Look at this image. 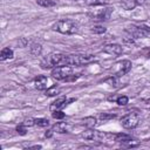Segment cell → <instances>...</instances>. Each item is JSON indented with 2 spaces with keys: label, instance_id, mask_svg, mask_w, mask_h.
<instances>
[{
  "label": "cell",
  "instance_id": "8",
  "mask_svg": "<svg viewBox=\"0 0 150 150\" xmlns=\"http://www.w3.org/2000/svg\"><path fill=\"white\" fill-rule=\"evenodd\" d=\"M112 13V8L110 7H107V8H103V9H97L93 13H89V16L93 18L94 20H108L110 18Z\"/></svg>",
  "mask_w": 150,
  "mask_h": 150
},
{
  "label": "cell",
  "instance_id": "7",
  "mask_svg": "<svg viewBox=\"0 0 150 150\" xmlns=\"http://www.w3.org/2000/svg\"><path fill=\"white\" fill-rule=\"evenodd\" d=\"M130 34L134 38H146L148 35H150V27L145 26V25H141V26H134L131 27V29H129Z\"/></svg>",
  "mask_w": 150,
  "mask_h": 150
},
{
  "label": "cell",
  "instance_id": "26",
  "mask_svg": "<svg viewBox=\"0 0 150 150\" xmlns=\"http://www.w3.org/2000/svg\"><path fill=\"white\" fill-rule=\"evenodd\" d=\"M105 30L107 29L103 26H95V27H93V32L96 33V34H103V33H105Z\"/></svg>",
  "mask_w": 150,
  "mask_h": 150
},
{
  "label": "cell",
  "instance_id": "29",
  "mask_svg": "<svg viewBox=\"0 0 150 150\" xmlns=\"http://www.w3.org/2000/svg\"><path fill=\"white\" fill-rule=\"evenodd\" d=\"M53 134H54V130H53V129H49V130H47V131H46L45 136H46L47 138H50V137L53 136Z\"/></svg>",
  "mask_w": 150,
  "mask_h": 150
},
{
  "label": "cell",
  "instance_id": "31",
  "mask_svg": "<svg viewBox=\"0 0 150 150\" xmlns=\"http://www.w3.org/2000/svg\"><path fill=\"white\" fill-rule=\"evenodd\" d=\"M42 146L41 145H33V146H29V149H41Z\"/></svg>",
  "mask_w": 150,
  "mask_h": 150
},
{
  "label": "cell",
  "instance_id": "15",
  "mask_svg": "<svg viewBox=\"0 0 150 150\" xmlns=\"http://www.w3.org/2000/svg\"><path fill=\"white\" fill-rule=\"evenodd\" d=\"M115 141L116 142H122V143H129L130 145H132L131 143H132L134 139H131V137L125 135V134H118V135L115 136Z\"/></svg>",
  "mask_w": 150,
  "mask_h": 150
},
{
  "label": "cell",
  "instance_id": "30",
  "mask_svg": "<svg viewBox=\"0 0 150 150\" xmlns=\"http://www.w3.org/2000/svg\"><path fill=\"white\" fill-rule=\"evenodd\" d=\"M148 0H136V2H137V5H143V4H145Z\"/></svg>",
  "mask_w": 150,
  "mask_h": 150
},
{
  "label": "cell",
  "instance_id": "11",
  "mask_svg": "<svg viewBox=\"0 0 150 150\" xmlns=\"http://www.w3.org/2000/svg\"><path fill=\"white\" fill-rule=\"evenodd\" d=\"M103 52L110 55H121L123 52V48L117 43H111V45H107L103 48Z\"/></svg>",
  "mask_w": 150,
  "mask_h": 150
},
{
  "label": "cell",
  "instance_id": "24",
  "mask_svg": "<svg viewBox=\"0 0 150 150\" xmlns=\"http://www.w3.org/2000/svg\"><path fill=\"white\" fill-rule=\"evenodd\" d=\"M52 116H53V118H55V120H62V118L64 117V112H62L61 110H56V111H53Z\"/></svg>",
  "mask_w": 150,
  "mask_h": 150
},
{
  "label": "cell",
  "instance_id": "25",
  "mask_svg": "<svg viewBox=\"0 0 150 150\" xmlns=\"http://www.w3.org/2000/svg\"><path fill=\"white\" fill-rule=\"evenodd\" d=\"M26 128H27V127H26L25 124H20V125H18V127H16V132H18L19 135H22V136H23V135H26V134H27Z\"/></svg>",
  "mask_w": 150,
  "mask_h": 150
},
{
  "label": "cell",
  "instance_id": "22",
  "mask_svg": "<svg viewBox=\"0 0 150 150\" xmlns=\"http://www.w3.org/2000/svg\"><path fill=\"white\" fill-rule=\"evenodd\" d=\"M35 125H38V127H48L49 121L47 118H35Z\"/></svg>",
  "mask_w": 150,
  "mask_h": 150
},
{
  "label": "cell",
  "instance_id": "19",
  "mask_svg": "<svg viewBox=\"0 0 150 150\" xmlns=\"http://www.w3.org/2000/svg\"><path fill=\"white\" fill-rule=\"evenodd\" d=\"M36 4L42 7H54L56 5L54 0H36Z\"/></svg>",
  "mask_w": 150,
  "mask_h": 150
},
{
  "label": "cell",
  "instance_id": "17",
  "mask_svg": "<svg viewBox=\"0 0 150 150\" xmlns=\"http://www.w3.org/2000/svg\"><path fill=\"white\" fill-rule=\"evenodd\" d=\"M83 124L87 127V128H94L95 124H96V118L93 117V116H89V117H86L83 120Z\"/></svg>",
  "mask_w": 150,
  "mask_h": 150
},
{
  "label": "cell",
  "instance_id": "1",
  "mask_svg": "<svg viewBox=\"0 0 150 150\" xmlns=\"http://www.w3.org/2000/svg\"><path fill=\"white\" fill-rule=\"evenodd\" d=\"M52 28L61 34H75L79 30L77 23L69 19H63V20L56 21Z\"/></svg>",
  "mask_w": 150,
  "mask_h": 150
},
{
  "label": "cell",
  "instance_id": "27",
  "mask_svg": "<svg viewBox=\"0 0 150 150\" xmlns=\"http://www.w3.org/2000/svg\"><path fill=\"white\" fill-rule=\"evenodd\" d=\"M114 117H115V115H114V114H108V112H103V114H101V115H100V120H102V121L111 120V118H114Z\"/></svg>",
  "mask_w": 150,
  "mask_h": 150
},
{
  "label": "cell",
  "instance_id": "10",
  "mask_svg": "<svg viewBox=\"0 0 150 150\" xmlns=\"http://www.w3.org/2000/svg\"><path fill=\"white\" fill-rule=\"evenodd\" d=\"M131 62L129 60H123L118 63V70L115 73V76H122V75H125L127 73H129V70L131 69Z\"/></svg>",
  "mask_w": 150,
  "mask_h": 150
},
{
  "label": "cell",
  "instance_id": "3",
  "mask_svg": "<svg viewBox=\"0 0 150 150\" xmlns=\"http://www.w3.org/2000/svg\"><path fill=\"white\" fill-rule=\"evenodd\" d=\"M64 60H66V55H63V54H59V53L50 54V55L46 56V57L41 61V68H42V69L55 68V67H57V66L64 64Z\"/></svg>",
  "mask_w": 150,
  "mask_h": 150
},
{
  "label": "cell",
  "instance_id": "13",
  "mask_svg": "<svg viewBox=\"0 0 150 150\" xmlns=\"http://www.w3.org/2000/svg\"><path fill=\"white\" fill-rule=\"evenodd\" d=\"M52 129L54 130V132L63 134V132L67 131V123H64V122H57V123H55L52 127Z\"/></svg>",
  "mask_w": 150,
  "mask_h": 150
},
{
  "label": "cell",
  "instance_id": "14",
  "mask_svg": "<svg viewBox=\"0 0 150 150\" xmlns=\"http://www.w3.org/2000/svg\"><path fill=\"white\" fill-rule=\"evenodd\" d=\"M13 55H14V53L11 48H4L0 53V60L5 61V60H8V59H12Z\"/></svg>",
  "mask_w": 150,
  "mask_h": 150
},
{
  "label": "cell",
  "instance_id": "9",
  "mask_svg": "<svg viewBox=\"0 0 150 150\" xmlns=\"http://www.w3.org/2000/svg\"><path fill=\"white\" fill-rule=\"evenodd\" d=\"M74 101H75V98H70V100H67L66 97H60V98H57L56 101H54V102L50 104L49 109H50V111L61 110L63 107H66L67 104H69L70 102H74Z\"/></svg>",
  "mask_w": 150,
  "mask_h": 150
},
{
  "label": "cell",
  "instance_id": "5",
  "mask_svg": "<svg viewBox=\"0 0 150 150\" xmlns=\"http://www.w3.org/2000/svg\"><path fill=\"white\" fill-rule=\"evenodd\" d=\"M138 123H139V115L137 112L129 111L121 118V124L125 129H134L138 125Z\"/></svg>",
  "mask_w": 150,
  "mask_h": 150
},
{
  "label": "cell",
  "instance_id": "18",
  "mask_svg": "<svg viewBox=\"0 0 150 150\" xmlns=\"http://www.w3.org/2000/svg\"><path fill=\"white\" fill-rule=\"evenodd\" d=\"M109 0H84V2L88 6H101V5H105L108 4Z\"/></svg>",
  "mask_w": 150,
  "mask_h": 150
},
{
  "label": "cell",
  "instance_id": "23",
  "mask_svg": "<svg viewBox=\"0 0 150 150\" xmlns=\"http://www.w3.org/2000/svg\"><path fill=\"white\" fill-rule=\"evenodd\" d=\"M59 88L56 87V86H53L52 88H49V89H47L46 90V95L47 96H55V95H57L59 94Z\"/></svg>",
  "mask_w": 150,
  "mask_h": 150
},
{
  "label": "cell",
  "instance_id": "6",
  "mask_svg": "<svg viewBox=\"0 0 150 150\" xmlns=\"http://www.w3.org/2000/svg\"><path fill=\"white\" fill-rule=\"evenodd\" d=\"M82 137L88 141H103L105 137V134L98 130H94L93 128H88L82 132Z\"/></svg>",
  "mask_w": 150,
  "mask_h": 150
},
{
  "label": "cell",
  "instance_id": "21",
  "mask_svg": "<svg viewBox=\"0 0 150 150\" xmlns=\"http://www.w3.org/2000/svg\"><path fill=\"white\" fill-rule=\"evenodd\" d=\"M128 102H129V98H128V96H125V95L118 96V97L116 98V103H117L118 105H125V104H128Z\"/></svg>",
  "mask_w": 150,
  "mask_h": 150
},
{
  "label": "cell",
  "instance_id": "2",
  "mask_svg": "<svg viewBox=\"0 0 150 150\" xmlns=\"http://www.w3.org/2000/svg\"><path fill=\"white\" fill-rule=\"evenodd\" d=\"M95 60L94 55L90 54H73V55H66L64 64L69 66H83L93 62Z\"/></svg>",
  "mask_w": 150,
  "mask_h": 150
},
{
  "label": "cell",
  "instance_id": "16",
  "mask_svg": "<svg viewBox=\"0 0 150 150\" xmlns=\"http://www.w3.org/2000/svg\"><path fill=\"white\" fill-rule=\"evenodd\" d=\"M121 5H122V7L124 9L131 11V9H134L136 7L137 2H136V0H121Z\"/></svg>",
  "mask_w": 150,
  "mask_h": 150
},
{
  "label": "cell",
  "instance_id": "12",
  "mask_svg": "<svg viewBox=\"0 0 150 150\" xmlns=\"http://www.w3.org/2000/svg\"><path fill=\"white\" fill-rule=\"evenodd\" d=\"M47 83H48V79L43 75H40L34 80V87L38 90H45L47 88Z\"/></svg>",
  "mask_w": 150,
  "mask_h": 150
},
{
  "label": "cell",
  "instance_id": "4",
  "mask_svg": "<svg viewBox=\"0 0 150 150\" xmlns=\"http://www.w3.org/2000/svg\"><path fill=\"white\" fill-rule=\"evenodd\" d=\"M71 73H73V67L71 66H69V64H61V66H57V67L53 68L52 76L55 80H57V81H63L69 75H71Z\"/></svg>",
  "mask_w": 150,
  "mask_h": 150
},
{
  "label": "cell",
  "instance_id": "20",
  "mask_svg": "<svg viewBox=\"0 0 150 150\" xmlns=\"http://www.w3.org/2000/svg\"><path fill=\"white\" fill-rule=\"evenodd\" d=\"M41 45L40 43H33L32 47H30V53L34 55V56H38L40 53H41Z\"/></svg>",
  "mask_w": 150,
  "mask_h": 150
},
{
  "label": "cell",
  "instance_id": "28",
  "mask_svg": "<svg viewBox=\"0 0 150 150\" xmlns=\"http://www.w3.org/2000/svg\"><path fill=\"white\" fill-rule=\"evenodd\" d=\"M22 124H25L26 127H32V125L35 124V120H33V118H27V120H25V122H23Z\"/></svg>",
  "mask_w": 150,
  "mask_h": 150
}]
</instances>
